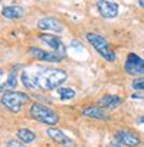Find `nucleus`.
Masks as SVG:
<instances>
[{
    "instance_id": "nucleus-1",
    "label": "nucleus",
    "mask_w": 144,
    "mask_h": 147,
    "mask_svg": "<svg viewBox=\"0 0 144 147\" xmlns=\"http://www.w3.org/2000/svg\"><path fill=\"white\" fill-rule=\"evenodd\" d=\"M68 80V74L56 68H40L32 75V82L36 90L52 91L59 88Z\"/></svg>"
},
{
    "instance_id": "nucleus-2",
    "label": "nucleus",
    "mask_w": 144,
    "mask_h": 147,
    "mask_svg": "<svg viewBox=\"0 0 144 147\" xmlns=\"http://www.w3.org/2000/svg\"><path fill=\"white\" fill-rule=\"evenodd\" d=\"M85 38H87L88 43L98 52V55H101V58H104L108 62H114L117 59L115 52L110 48V43L105 40L104 36H101L98 33H94V32H88L85 35Z\"/></svg>"
},
{
    "instance_id": "nucleus-3",
    "label": "nucleus",
    "mask_w": 144,
    "mask_h": 147,
    "mask_svg": "<svg viewBox=\"0 0 144 147\" xmlns=\"http://www.w3.org/2000/svg\"><path fill=\"white\" fill-rule=\"evenodd\" d=\"M29 114L32 118H35L36 121L46 124V125H55L59 121V115L52 108H49L40 102H33L29 108Z\"/></svg>"
},
{
    "instance_id": "nucleus-4",
    "label": "nucleus",
    "mask_w": 144,
    "mask_h": 147,
    "mask_svg": "<svg viewBox=\"0 0 144 147\" xmlns=\"http://www.w3.org/2000/svg\"><path fill=\"white\" fill-rule=\"evenodd\" d=\"M30 101V97L20 91H9L2 95V104L10 113H20L22 107Z\"/></svg>"
},
{
    "instance_id": "nucleus-5",
    "label": "nucleus",
    "mask_w": 144,
    "mask_h": 147,
    "mask_svg": "<svg viewBox=\"0 0 144 147\" xmlns=\"http://www.w3.org/2000/svg\"><path fill=\"white\" fill-rule=\"evenodd\" d=\"M124 69L131 77L144 75V59L141 56H138L137 53L131 52L127 55V59L124 62Z\"/></svg>"
},
{
    "instance_id": "nucleus-6",
    "label": "nucleus",
    "mask_w": 144,
    "mask_h": 147,
    "mask_svg": "<svg viewBox=\"0 0 144 147\" xmlns=\"http://www.w3.org/2000/svg\"><path fill=\"white\" fill-rule=\"evenodd\" d=\"M39 40L43 42L46 46H49L55 55H58V56L62 58V59L65 58V55H66V49H65V45H63V42L61 40V38H58V36H55V35L43 33V35L39 36Z\"/></svg>"
},
{
    "instance_id": "nucleus-7",
    "label": "nucleus",
    "mask_w": 144,
    "mask_h": 147,
    "mask_svg": "<svg viewBox=\"0 0 144 147\" xmlns=\"http://www.w3.org/2000/svg\"><path fill=\"white\" fill-rule=\"evenodd\" d=\"M97 10L104 19H114L118 16V5L115 2H108V0L97 2Z\"/></svg>"
},
{
    "instance_id": "nucleus-8",
    "label": "nucleus",
    "mask_w": 144,
    "mask_h": 147,
    "mask_svg": "<svg viewBox=\"0 0 144 147\" xmlns=\"http://www.w3.org/2000/svg\"><path fill=\"white\" fill-rule=\"evenodd\" d=\"M115 140L121 144V146H127V147H137L140 144V138L138 136H135L134 133L128 131V130H118L115 131Z\"/></svg>"
},
{
    "instance_id": "nucleus-9",
    "label": "nucleus",
    "mask_w": 144,
    "mask_h": 147,
    "mask_svg": "<svg viewBox=\"0 0 144 147\" xmlns=\"http://www.w3.org/2000/svg\"><path fill=\"white\" fill-rule=\"evenodd\" d=\"M38 28L40 30H50V32H56V33L63 32V25L55 18H42V19H39Z\"/></svg>"
},
{
    "instance_id": "nucleus-10",
    "label": "nucleus",
    "mask_w": 144,
    "mask_h": 147,
    "mask_svg": "<svg viewBox=\"0 0 144 147\" xmlns=\"http://www.w3.org/2000/svg\"><path fill=\"white\" fill-rule=\"evenodd\" d=\"M29 55L33 56L35 59L43 61V62H61L62 61V58H59L53 52H46V51L39 49V48H30L29 49Z\"/></svg>"
},
{
    "instance_id": "nucleus-11",
    "label": "nucleus",
    "mask_w": 144,
    "mask_h": 147,
    "mask_svg": "<svg viewBox=\"0 0 144 147\" xmlns=\"http://www.w3.org/2000/svg\"><path fill=\"white\" fill-rule=\"evenodd\" d=\"M46 134L55 143H58V144H61L63 147H72V146H74V141H72L68 136H65L61 130H58V128H48L46 130Z\"/></svg>"
},
{
    "instance_id": "nucleus-12",
    "label": "nucleus",
    "mask_w": 144,
    "mask_h": 147,
    "mask_svg": "<svg viewBox=\"0 0 144 147\" xmlns=\"http://www.w3.org/2000/svg\"><path fill=\"white\" fill-rule=\"evenodd\" d=\"M122 101H124V100H122L121 97H118V95L107 94V95H104V97H101V98H100L98 105H100L101 108H108V110H112V108L120 107V105L122 104Z\"/></svg>"
},
{
    "instance_id": "nucleus-13",
    "label": "nucleus",
    "mask_w": 144,
    "mask_h": 147,
    "mask_svg": "<svg viewBox=\"0 0 144 147\" xmlns=\"http://www.w3.org/2000/svg\"><path fill=\"white\" fill-rule=\"evenodd\" d=\"M82 114L85 117H89V118H94V120H101V121H110V117L105 114L104 108H101L100 105H92V107H88L82 111Z\"/></svg>"
},
{
    "instance_id": "nucleus-14",
    "label": "nucleus",
    "mask_w": 144,
    "mask_h": 147,
    "mask_svg": "<svg viewBox=\"0 0 144 147\" xmlns=\"http://www.w3.org/2000/svg\"><path fill=\"white\" fill-rule=\"evenodd\" d=\"M2 15L9 19V20H15V19H20L23 16V9L20 6H5L2 9Z\"/></svg>"
},
{
    "instance_id": "nucleus-15",
    "label": "nucleus",
    "mask_w": 144,
    "mask_h": 147,
    "mask_svg": "<svg viewBox=\"0 0 144 147\" xmlns=\"http://www.w3.org/2000/svg\"><path fill=\"white\" fill-rule=\"evenodd\" d=\"M20 69V65H16L10 72H9V78H7V82L2 85V92L5 91V88H16L17 85V71Z\"/></svg>"
},
{
    "instance_id": "nucleus-16",
    "label": "nucleus",
    "mask_w": 144,
    "mask_h": 147,
    "mask_svg": "<svg viewBox=\"0 0 144 147\" xmlns=\"http://www.w3.org/2000/svg\"><path fill=\"white\" fill-rule=\"evenodd\" d=\"M16 136H17V140H20V141L25 143V144L32 143V141H35V138H36L35 133L30 131L29 128H20V130H17Z\"/></svg>"
},
{
    "instance_id": "nucleus-17",
    "label": "nucleus",
    "mask_w": 144,
    "mask_h": 147,
    "mask_svg": "<svg viewBox=\"0 0 144 147\" xmlns=\"http://www.w3.org/2000/svg\"><path fill=\"white\" fill-rule=\"evenodd\" d=\"M20 81L23 82V85H25L28 90H36L35 85H33V82H32V77L29 75V72H28L26 69H23L22 74H20Z\"/></svg>"
},
{
    "instance_id": "nucleus-18",
    "label": "nucleus",
    "mask_w": 144,
    "mask_h": 147,
    "mask_svg": "<svg viewBox=\"0 0 144 147\" xmlns=\"http://www.w3.org/2000/svg\"><path fill=\"white\" fill-rule=\"evenodd\" d=\"M58 94L61 97V100L66 101V100H71V98H74L75 97V90H72V88H66V87H62L58 90Z\"/></svg>"
},
{
    "instance_id": "nucleus-19",
    "label": "nucleus",
    "mask_w": 144,
    "mask_h": 147,
    "mask_svg": "<svg viewBox=\"0 0 144 147\" xmlns=\"http://www.w3.org/2000/svg\"><path fill=\"white\" fill-rule=\"evenodd\" d=\"M133 88L135 91H144V78H137L133 81Z\"/></svg>"
},
{
    "instance_id": "nucleus-20",
    "label": "nucleus",
    "mask_w": 144,
    "mask_h": 147,
    "mask_svg": "<svg viewBox=\"0 0 144 147\" xmlns=\"http://www.w3.org/2000/svg\"><path fill=\"white\" fill-rule=\"evenodd\" d=\"M6 147H26L25 143H22L20 140H7Z\"/></svg>"
},
{
    "instance_id": "nucleus-21",
    "label": "nucleus",
    "mask_w": 144,
    "mask_h": 147,
    "mask_svg": "<svg viewBox=\"0 0 144 147\" xmlns=\"http://www.w3.org/2000/svg\"><path fill=\"white\" fill-rule=\"evenodd\" d=\"M131 98L133 100H144V94L143 92H135V94H131Z\"/></svg>"
},
{
    "instance_id": "nucleus-22",
    "label": "nucleus",
    "mask_w": 144,
    "mask_h": 147,
    "mask_svg": "<svg viewBox=\"0 0 144 147\" xmlns=\"http://www.w3.org/2000/svg\"><path fill=\"white\" fill-rule=\"evenodd\" d=\"M108 147H121V144H120V143H118V144H117V143H110Z\"/></svg>"
},
{
    "instance_id": "nucleus-23",
    "label": "nucleus",
    "mask_w": 144,
    "mask_h": 147,
    "mask_svg": "<svg viewBox=\"0 0 144 147\" xmlns=\"http://www.w3.org/2000/svg\"><path fill=\"white\" fill-rule=\"evenodd\" d=\"M137 123H138V124H144V115H141V117L137 120Z\"/></svg>"
},
{
    "instance_id": "nucleus-24",
    "label": "nucleus",
    "mask_w": 144,
    "mask_h": 147,
    "mask_svg": "<svg viewBox=\"0 0 144 147\" xmlns=\"http://www.w3.org/2000/svg\"><path fill=\"white\" fill-rule=\"evenodd\" d=\"M138 6H140V7H144V0H140V2H138Z\"/></svg>"
}]
</instances>
